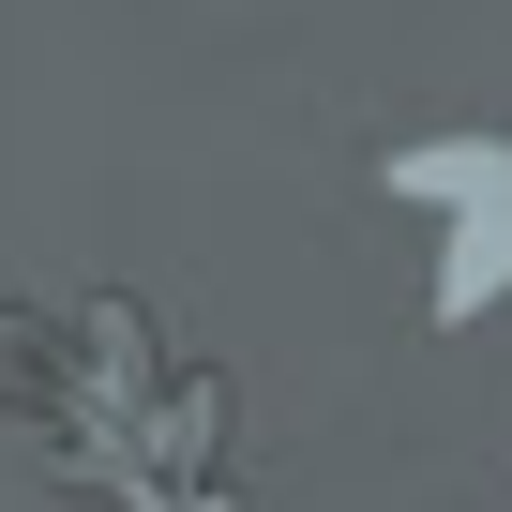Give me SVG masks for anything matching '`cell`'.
<instances>
[{
	"label": "cell",
	"instance_id": "1",
	"mask_svg": "<svg viewBox=\"0 0 512 512\" xmlns=\"http://www.w3.org/2000/svg\"><path fill=\"white\" fill-rule=\"evenodd\" d=\"M392 196H467L452 211V272H437V302H467V287H512V151L482 136H437V151H392Z\"/></svg>",
	"mask_w": 512,
	"mask_h": 512
}]
</instances>
